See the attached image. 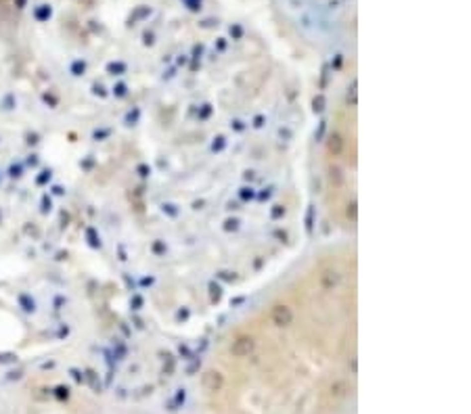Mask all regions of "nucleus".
Segmentation results:
<instances>
[{
	"mask_svg": "<svg viewBox=\"0 0 471 414\" xmlns=\"http://www.w3.org/2000/svg\"><path fill=\"white\" fill-rule=\"evenodd\" d=\"M256 349V339L252 335H239L230 343V356L235 358H247Z\"/></svg>",
	"mask_w": 471,
	"mask_h": 414,
	"instance_id": "1",
	"label": "nucleus"
},
{
	"mask_svg": "<svg viewBox=\"0 0 471 414\" xmlns=\"http://www.w3.org/2000/svg\"><path fill=\"white\" fill-rule=\"evenodd\" d=\"M201 387L209 393H216V391H222L224 387V375L220 370H205L201 375Z\"/></svg>",
	"mask_w": 471,
	"mask_h": 414,
	"instance_id": "2",
	"label": "nucleus"
},
{
	"mask_svg": "<svg viewBox=\"0 0 471 414\" xmlns=\"http://www.w3.org/2000/svg\"><path fill=\"white\" fill-rule=\"evenodd\" d=\"M270 318H273V325L275 327H289L293 322V318H295V314H293V310L289 308V306H285V304H279V306H275L273 308V314H270Z\"/></svg>",
	"mask_w": 471,
	"mask_h": 414,
	"instance_id": "3",
	"label": "nucleus"
},
{
	"mask_svg": "<svg viewBox=\"0 0 471 414\" xmlns=\"http://www.w3.org/2000/svg\"><path fill=\"white\" fill-rule=\"evenodd\" d=\"M344 147H346V143H344V138L339 136V134H331V136H329L327 149H329V153H331L333 157L342 155V153H344Z\"/></svg>",
	"mask_w": 471,
	"mask_h": 414,
	"instance_id": "4",
	"label": "nucleus"
},
{
	"mask_svg": "<svg viewBox=\"0 0 471 414\" xmlns=\"http://www.w3.org/2000/svg\"><path fill=\"white\" fill-rule=\"evenodd\" d=\"M320 280H323L325 289H331V287H337V285H339V280H342V274H339L337 270H329V272H325Z\"/></svg>",
	"mask_w": 471,
	"mask_h": 414,
	"instance_id": "5",
	"label": "nucleus"
},
{
	"mask_svg": "<svg viewBox=\"0 0 471 414\" xmlns=\"http://www.w3.org/2000/svg\"><path fill=\"white\" fill-rule=\"evenodd\" d=\"M183 2L191 8V11H199V8H201V0H183Z\"/></svg>",
	"mask_w": 471,
	"mask_h": 414,
	"instance_id": "6",
	"label": "nucleus"
}]
</instances>
